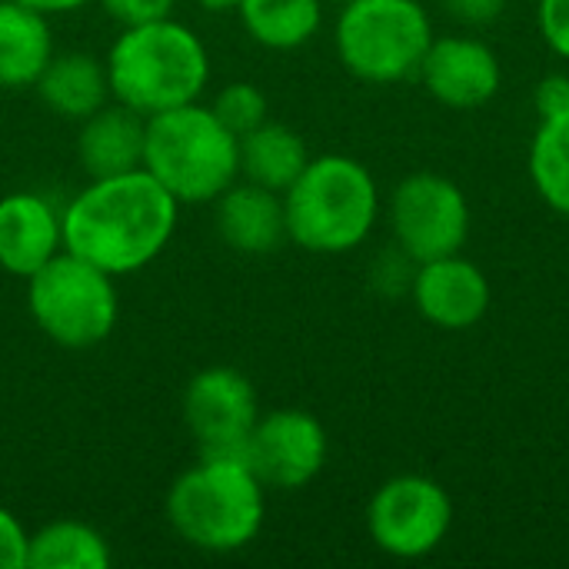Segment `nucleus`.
Segmentation results:
<instances>
[{"instance_id": "obj_32", "label": "nucleus", "mask_w": 569, "mask_h": 569, "mask_svg": "<svg viewBox=\"0 0 569 569\" xmlns=\"http://www.w3.org/2000/svg\"><path fill=\"white\" fill-rule=\"evenodd\" d=\"M327 3H337V7H343V3H347V0H327Z\"/></svg>"}, {"instance_id": "obj_17", "label": "nucleus", "mask_w": 569, "mask_h": 569, "mask_svg": "<svg viewBox=\"0 0 569 569\" xmlns=\"http://www.w3.org/2000/svg\"><path fill=\"white\" fill-rule=\"evenodd\" d=\"M40 103L63 117L80 123L83 117L97 113L103 103H110V80H107V63L87 50H63L53 53L43 73L33 83Z\"/></svg>"}, {"instance_id": "obj_8", "label": "nucleus", "mask_w": 569, "mask_h": 569, "mask_svg": "<svg viewBox=\"0 0 569 569\" xmlns=\"http://www.w3.org/2000/svg\"><path fill=\"white\" fill-rule=\"evenodd\" d=\"M453 527V500L443 483L423 473H400L380 483L367 503V533L393 560H423L443 547Z\"/></svg>"}, {"instance_id": "obj_28", "label": "nucleus", "mask_w": 569, "mask_h": 569, "mask_svg": "<svg viewBox=\"0 0 569 569\" xmlns=\"http://www.w3.org/2000/svg\"><path fill=\"white\" fill-rule=\"evenodd\" d=\"M440 10L463 27H490L503 17L510 0H437Z\"/></svg>"}, {"instance_id": "obj_12", "label": "nucleus", "mask_w": 569, "mask_h": 569, "mask_svg": "<svg viewBox=\"0 0 569 569\" xmlns=\"http://www.w3.org/2000/svg\"><path fill=\"white\" fill-rule=\"evenodd\" d=\"M417 77L437 103L450 110H477L500 93L503 67L487 40L447 33L433 37Z\"/></svg>"}, {"instance_id": "obj_30", "label": "nucleus", "mask_w": 569, "mask_h": 569, "mask_svg": "<svg viewBox=\"0 0 569 569\" xmlns=\"http://www.w3.org/2000/svg\"><path fill=\"white\" fill-rule=\"evenodd\" d=\"M17 3H27V7L40 10V13H47V17H60V13H73V10L87 7L90 0H17Z\"/></svg>"}, {"instance_id": "obj_26", "label": "nucleus", "mask_w": 569, "mask_h": 569, "mask_svg": "<svg viewBox=\"0 0 569 569\" xmlns=\"http://www.w3.org/2000/svg\"><path fill=\"white\" fill-rule=\"evenodd\" d=\"M110 20H117L120 27H133V23H150L160 17H173L177 0H97Z\"/></svg>"}, {"instance_id": "obj_23", "label": "nucleus", "mask_w": 569, "mask_h": 569, "mask_svg": "<svg viewBox=\"0 0 569 569\" xmlns=\"http://www.w3.org/2000/svg\"><path fill=\"white\" fill-rule=\"evenodd\" d=\"M210 107L223 120V127L233 130L237 137H243L253 127H260L263 120H270V100H267L263 87L253 83V80H230V83H223L213 93Z\"/></svg>"}, {"instance_id": "obj_24", "label": "nucleus", "mask_w": 569, "mask_h": 569, "mask_svg": "<svg viewBox=\"0 0 569 569\" xmlns=\"http://www.w3.org/2000/svg\"><path fill=\"white\" fill-rule=\"evenodd\" d=\"M413 270H417V263L393 243L390 250H383V253L373 260V267H370V283H373L383 297H400V293H410Z\"/></svg>"}, {"instance_id": "obj_18", "label": "nucleus", "mask_w": 569, "mask_h": 569, "mask_svg": "<svg viewBox=\"0 0 569 569\" xmlns=\"http://www.w3.org/2000/svg\"><path fill=\"white\" fill-rule=\"evenodd\" d=\"M53 53L50 17L27 3L0 0V87H33Z\"/></svg>"}, {"instance_id": "obj_2", "label": "nucleus", "mask_w": 569, "mask_h": 569, "mask_svg": "<svg viewBox=\"0 0 569 569\" xmlns=\"http://www.w3.org/2000/svg\"><path fill=\"white\" fill-rule=\"evenodd\" d=\"M170 530L193 550L230 557L247 550L267 523V487L243 450L200 453L167 490Z\"/></svg>"}, {"instance_id": "obj_22", "label": "nucleus", "mask_w": 569, "mask_h": 569, "mask_svg": "<svg viewBox=\"0 0 569 569\" xmlns=\"http://www.w3.org/2000/svg\"><path fill=\"white\" fill-rule=\"evenodd\" d=\"M530 180L540 200L569 217V110L540 120L530 140Z\"/></svg>"}, {"instance_id": "obj_7", "label": "nucleus", "mask_w": 569, "mask_h": 569, "mask_svg": "<svg viewBox=\"0 0 569 569\" xmlns=\"http://www.w3.org/2000/svg\"><path fill=\"white\" fill-rule=\"evenodd\" d=\"M27 310L50 343L63 350H90L113 333L120 297L107 270L60 250L27 277Z\"/></svg>"}, {"instance_id": "obj_9", "label": "nucleus", "mask_w": 569, "mask_h": 569, "mask_svg": "<svg viewBox=\"0 0 569 569\" xmlns=\"http://www.w3.org/2000/svg\"><path fill=\"white\" fill-rule=\"evenodd\" d=\"M387 217L393 243L413 263L460 253L470 237L467 193L460 190V183L433 170L407 173L390 193Z\"/></svg>"}, {"instance_id": "obj_6", "label": "nucleus", "mask_w": 569, "mask_h": 569, "mask_svg": "<svg viewBox=\"0 0 569 569\" xmlns=\"http://www.w3.org/2000/svg\"><path fill=\"white\" fill-rule=\"evenodd\" d=\"M433 37V20L420 0H347L333 27L343 70L363 83L417 77Z\"/></svg>"}, {"instance_id": "obj_5", "label": "nucleus", "mask_w": 569, "mask_h": 569, "mask_svg": "<svg viewBox=\"0 0 569 569\" xmlns=\"http://www.w3.org/2000/svg\"><path fill=\"white\" fill-rule=\"evenodd\" d=\"M143 170L180 207L213 203L240 180V137L223 127L210 103H183L147 117Z\"/></svg>"}, {"instance_id": "obj_16", "label": "nucleus", "mask_w": 569, "mask_h": 569, "mask_svg": "<svg viewBox=\"0 0 569 569\" xmlns=\"http://www.w3.org/2000/svg\"><path fill=\"white\" fill-rule=\"evenodd\" d=\"M143 143H147V117L120 100H110L97 113L80 120L77 163L87 173V180L117 177L143 167Z\"/></svg>"}, {"instance_id": "obj_21", "label": "nucleus", "mask_w": 569, "mask_h": 569, "mask_svg": "<svg viewBox=\"0 0 569 569\" xmlns=\"http://www.w3.org/2000/svg\"><path fill=\"white\" fill-rule=\"evenodd\" d=\"M110 563L107 537L73 517L37 527L27 543V569H107Z\"/></svg>"}, {"instance_id": "obj_31", "label": "nucleus", "mask_w": 569, "mask_h": 569, "mask_svg": "<svg viewBox=\"0 0 569 569\" xmlns=\"http://www.w3.org/2000/svg\"><path fill=\"white\" fill-rule=\"evenodd\" d=\"M193 3L207 13H237L240 7V0H193Z\"/></svg>"}, {"instance_id": "obj_15", "label": "nucleus", "mask_w": 569, "mask_h": 569, "mask_svg": "<svg viewBox=\"0 0 569 569\" xmlns=\"http://www.w3.org/2000/svg\"><path fill=\"white\" fill-rule=\"evenodd\" d=\"M210 207L217 237L240 257H267L287 243L283 193L277 190L237 180Z\"/></svg>"}, {"instance_id": "obj_13", "label": "nucleus", "mask_w": 569, "mask_h": 569, "mask_svg": "<svg viewBox=\"0 0 569 569\" xmlns=\"http://www.w3.org/2000/svg\"><path fill=\"white\" fill-rule=\"evenodd\" d=\"M410 300L427 323L440 330H470L490 313L493 287L490 277L460 250L417 263Z\"/></svg>"}, {"instance_id": "obj_1", "label": "nucleus", "mask_w": 569, "mask_h": 569, "mask_svg": "<svg viewBox=\"0 0 569 569\" xmlns=\"http://www.w3.org/2000/svg\"><path fill=\"white\" fill-rule=\"evenodd\" d=\"M180 203L143 167L93 177L63 203V250L113 280L150 267L177 233Z\"/></svg>"}, {"instance_id": "obj_4", "label": "nucleus", "mask_w": 569, "mask_h": 569, "mask_svg": "<svg viewBox=\"0 0 569 569\" xmlns=\"http://www.w3.org/2000/svg\"><path fill=\"white\" fill-rule=\"evenodd\" d=\"M287 240L307 253L340 257L367 243L380 220V187L367 163L347 153L310 157L283 190Z\"/></svg>"}, {"instance_id": "obj_10", "label": "nucleus", "mask_w": 569, "mask_h": 569, "mask_svg": "<svg viewBox=\"0 0 569 569\" xmlns=\"http://www.w3.org/2000/svg\"><path fill=\"white\" fill-rule=\"evenodd\" d=\"M327 453L323 423L300 407L263 410L243 443V460L267 490H303L327 467Z\"/></svg>"}, {"instance_id": "obj_27", "label": "nucleus", "mask_w": 569, "mask_h": 569, "mask_svg": "<svg viewBox=\"0 0 569 569\" xmlns=\"http://www.w3.org/2000/svg\"><path fill=\"white\" fill-rule=\"evenodd\" d=\"M27 543L30 533L20 517L0 507V569H27Z\"/></svg>"}, {"instance_id": "obj_20", "label": "nucleus", "mask_w": 569, "mask_h": 569, "mask_svg": "<svg viewBox=\"0 0 569 569\" xmlns=\"http://www.w3.org/2000/svg\"><path fill=\"white\" fill-rule=\"evenodd\" d=\"M327 0H240L237 17L253 43L263 50H300L323 27Z\"/></svg>"}, {"instance_id": "obj_11", "label": "nucleus", "mask_w": 569, "mask_h": 569, "mask_svg": "<svg viewBox=\"0 0 569 569\" xmlns=\"http://www.w3.org/2000/svg\"><path fill=\"white\" fill-rule=\"evenodd\" d=\"M260 413L257 390L237 367H203L180 393V417L200 453L243 450Z\"/></svg>"}, {"instance_id": "obj_19", "label": "nucleus", "mask_w": 569, "mask_h": 569, "mask_svg": "<svg viewBox=\"0 0 569 569\" xmlns=\"http://www.w3.org/2000/svg\"><path fill=\"white\" fill-rule=\"evenodd\" d=\"M310 163L307 140L277 120H263L240 137V180L283 193Z\"/></svg>"}, {"instance_id": "obj_25", "label": "nucleus", "mask_w": 569, "mask_h": 569, "mask_svg": "<svg viewBox=\"0 0 569 569\" xmlns=\"http://www.w3.org/2000/svg\"><path fill=\"white\" fill-rule=\"evenodd\" d=\"M537 27L543 43L569 60V0H540L537 3Z\"/></svg>"}, {"instance_id": "obj_3", "label": "nucleus", "mask_w": 569, "mask_h": 569, "mask_svg": "<svg viewBox=\"0 0 569 569\" xmlns=\"http://www.w3.org/2000/svg\"><path fill=\"white\" fill-rule=\"evenodd\" d=\"M103 63L110 97L143 117L193 103L210 87V50L177 17L120 27Z\"/></svg>"}, {"instance_id": "obj_14", "label": "nucleus", "mask_w": 569, "mask_h": 569, "mask_svg": "<svg viewBox=\"0 0 569 569\" xmlns=\"http://www.w3.org/2000/svg\"><path fill=\"white\" fill-rule=\"evenodd\" d=\"M63 250V207L37 190L0 197V270L27 280Z\"/></svg>"}, {"instance_id": "obj_29", "label": "nucleus", "mask_w": 569, "mask_h": 569, "mask_svg": "<svg viewBox=\"0 0 569 569\" xmlns=\"http://www.w3.org/2000/svg\"><path fill=\"white\" fill-rule=\"evenodd\" d=\"M533 110L540 120L567 113L569 110V77L567 73H547L533 90Z\"/></svg>"}]
</instances>
